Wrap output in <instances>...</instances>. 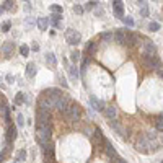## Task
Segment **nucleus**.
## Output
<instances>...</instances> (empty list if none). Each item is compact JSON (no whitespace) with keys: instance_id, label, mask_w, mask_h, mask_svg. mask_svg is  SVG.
I'll return each mask as SVG.
<instances>
[{"instance_id":"nucleus-1","label":"nucleus","mask_w":163,"mask_h":163,"mask_svg":"<svg viewBox=\"0 0 163 163\" xmlns=\"http://www.w3.org/2000/svg\"><path fill=\"white\" fill-rule=\"evenodd\" d=\"M51 136H52L51 126H36V139L41 147L51 142Z\"/></svg>"},{"instance_id":"nucleus-2","label":"nucleus","mask_w":163,"mask_h":163,"mask_svg":"<svg viewBox=\"0 0 163 163\" xmlns=\"http://www.w3.org/2000/svg\"><path fill=\"white\" fill-rule=\"evenodd\" d=\"M62 116L65 117L69 122H75V121H79V119H80V116H82V109H80V106L77 104V103H70L69 109L64 113Z\"/></svg>"},{"instance_id":"nucleus-3","label":"nucleus","mask_w":163,"mask_h":163,"mask_svg":"<svg viewBox=\"0 0 163 163\" xmlns=\"http://www.w3.org/2000/svg\"><path fill=\"white\" fill-rule=\"evenodd\" d=\"M142 62L147 69H160L161 67V62L157 57V54H144L142 55Z\"/></svg>"},{"instance_id":"nucleus-4","label":"nucleus","mask_w":163,"mask_h":163,"mask_svg":"<svg viewBox=\"0 0 163 163\" xmlns=\"http://www.w3.org/2000/svg\"><path fill=\"white\" fill-rule=\"evenodd\" d=\"M70 103H72V100H70V96H69V95H65V93H62V95L59 96V100L55 101V108L59 109V113H60V114H64V113H65V111L69 109Z\"/></svg>"},{"instance_id":"nucleus-5","label":"nucleus","mask_w":163,"mask_h":163,"mask_svg":"<svg viewBox=\"0 0 163 163\" xmlns=\"http://www.w3.org/2000/svg\"><path fill=\"white\" fill-rule=\"evenodd\" d=\"M52 116L47 111H36V126H51Z\"/></svg>"},{"instance_id":"nucleus-6","label":"nucleus","mask_w":163,"mask_h":163,"mask_svg":"<svg viewBox=\"0 0 163 163\" xmlns=\"http://www.w3.org/2000/svg\"><path fill=\"white\" fill-rule=\"evenodd\" d=\"M65 41L70 46H77L82 41V34L79 31H75V30H67L65 31Z\"/></svg>"},{"instance_id":"nucleus-7","label":"nucleus","mask_w":163,"mask_h":163,"mask_svg":"<svg viewBox=\"0 0 163 163\" xmlns=\"http://www.w3.org/2000/svg\"><path fill=\"white\" fill-rule=\"evenodd\" d=\"M136 148H137V152H140V153H148V152H150V145H148L147 136H142V137L137 140Z\"/></svg>"},{"instance_id":"nucleus-8","label":"nucleus","mask_w":163,"mask_h":163,"mask_svg":"<svg viewBox=\"0 0 163 163\" xmlns=\"http://www.w3.org/2000/svg\"><path fill=\"white\" fill-rule=\"evenodd\" d=\"M15 51V44H13L12 41H7L3 42V46H2V51H0V54H2V57L7 59L8 55H12V52Z\"/></svg>"},{"instance_id":"nucleus-9","label":"nucleus","mask_w":163,"mask_h":163,"mask_svg":"<svg viewBox=\"0 0 163 163\" xmlns=\"http://www.w3.org/2000/svg\"><path fill=\"white\" fill-rule=\"evenodd\" d=\"M113 10H114V17H116V18H122V17H124V5H122V0H114V2H113Z\"/></svg>"},{"instance_id":"nucleus-10","label":"nucleus","mask_w":163,"mask_h":163,"mask_svg":"<svg viewBox=\"0 0 163 163\" xmlns=\"http://www.w3.org/2000/svg\"><path fill=\"white\" fill-rule=\"evenodd\" d=\"M139 39H140V38L137 36V34H134V33H131V31L126 33V46H127V47H134V46L139 42Z\"/></svg>"},{"instance_id":"nucleus-11","label":"nucleus","mask_w":163,"mask_h":163,"mask_svg":"<svg viewBox=\"0 0 163 163\" xmlns=\"http://www.w3.org/2000/svg\"><path fill=\"white\" fill-rule=\"evenodd\" d=\"M103 148H104V153L108 155L111 160H114V158L117 157V153H116V150H114V147L111 145L109 140H104V147H103Z\"/></svg>"},{"instance_id":"nucleus-12","label":"nucleus","mask_w":163,"mask_h":163,"mask_svg":"<svg viewBox=\"0 0 163 163\" xmlns=\"http://www.w3.org/2000/svg\"><path fill=\"white\" fill-rule=\"evenodd\" d=\"M42 152H44V158L46 160H54V145L51 142L42 145Z\"/></svg>"},{"instance_id":"nucleus-13","label":"nucleus","mask_w":163,"mask_h":163,"mask_svg":"<svg viewBox=\"0 0 163 163\" xmlns=\"http://www.w3.org/2000/svg\"><path fill=\"white\" fill-rule=\"evenodd\" d=\"M103 111H104V116L108 117L109 121L116 119V116H117V108H116V106H106Z\"/></svg>"},{"instance_id":"nucleus-14","label":"nucleus","mask_w":163,"mask_h":163,"mask_svg":"<svg viewBox=\"0 0 163 163\" xmlns=\"http://www.w3.org/2000/svg\"><path fill=\"white\" fill-rule=\"evenodd\" d=\"M15 139H17V127L10 124L8 129H7V144H12Z\"/></svg>"},{"instance_id":"nucleus-15","label":"nucleus","mask_w":163,"mask_h":163,"mask_svg":"<svg viewBox=\"0 0 163 163\" xmlns=\"http://www.w3.org/2000/svg\"><path fill=\"white\" fill-rule=\"evenodd\" d=\"M90 104H91V108H93L95 111H101V109H104V108H106L104 103H103V101H100V100H96V96H93V95L90 96Z\"/></svg>"},{"instance_id":"nucleus-16","label":"nucleus","mask_w":163,"mask_h":163,"mask_svg":"<svg viewBox=\"0 0 163 163\" xmlns=\"http://www.w3.org/2000/svg\"><path fill=\"white\" fill-rule=\"evenodd\" d=\"M113 41H116L117 44H121V46H126V33L121 30L113 33Z\"/></svg>"},{"instance_id":"nucleus-17","label":"nucleus","mask_w":163,"mask_h":163,"mask_svg":"<svg viewBox=\"0 0 163 163\" xmlns=\"http://www.w3.org/2000/svg\"><path fill=\"white\" fill-rule=\"evenodd\" d=\"M144 54H157V46H155L152 41L145 39V42H144Z\"/></svg>"},{"instance_id":"nucleus-18","label":"nucleus","mask_w":163,"mask_h":163,"mask_svg":"<svg viewBox=\"0 0 163 163\" xmlns=\"http://www.w3.org/2000/svg\"><path fill=\"white\" fill-rule=\"evenodd\" d=\"M36 25H38V28L41 31H44V30H47V25H49V20L46 18V17H39L38 20H36Z\"/></svg>"},{"instance_id":"nucleus-19","label":"nucleus","mask_w":163,"mask_h":163,"mask_svg":"<svg viewBox=\"0 0 163 163\" xmlns=\"http://www.w3.org/2000/svg\"><path fill=\"white\" fill-rule=\"evenodd\" d=\"M34 75H36V64L30 62L26 65V77H28V79H33Z\"/></svg>"},{"instance_id":"nucleus-20","label":"nucleus","mask_w":163,"mask_h":163,"mask_svg":"<svg viewBox=\"0 0 163 163\" xmlns=\"http://www.w3.org/2000/svg\"><path fill=\"white\" fill-rule=\"evenodd\" d=\"M109 126H111V129H114V131L119 134V136H124V129L121 127V124H119L117 121H114V119H113V121L109 122Z\"/></svg>"},{"instance_id":"nucleus-21","label":"nucleus","mask_w":163,"mask_h":163,"mask_svg":"<svg viewBox=\"0 0 163 163\" xmlns=\"http://www.w3.org/2000/svg\"><path fill=\"white\" fill-rule=\"evenodd\" d=\"M46 62H47L51 67H55V65H57V59H55V55H54L52 52H47V54H46Z\"/></svg>"},{"instance_id":"nucleus-22","label":"nucleus","mask_w":163,"mask_h":163,"mask_svg":"<svg viewBox=\"0 0 163 163\" xmlns=\"http://www.w3.org/2000/svg\"><path fill=\"white\" fill-rule=\"evenodd\" d=\"M25 160H26V150H25V148H21V150H18V152H17L15 161H21V163H23Z\"/></svg>"},{"instance_id":"nucleus-23","label":"nucleus","mask_w":163,"mask_h":163,"mask_svg":"<svg viewBox=\"0 0 163 163\" xmlns=\"http://www.w3.org/2000/svg\"><path fill=\"white\" fill-rule=\"evenodd\" d=\"M15 103H17V104H23V103H26V93H23V91H20V93H17Z\"/></svg>"},{"instance_id":"nucleus-24","label":"nucleus","mask_w":163,"mask_h":163,"mask_svg":"<svg viewBox=\"0 0 163 163\" xmlns=\"http://www.w3.org/2000/svg\"><path fill=\"white\" fill-rule=\"evenodd\" d=\"M155 127H157V131L163 132V114L160 117H157V121H155Z\"/></svg>"},{"instance_id":"nucleus-25","label":"nucleus","mask_w":163,"mask_h":163,"mask_svg":"<svg viewBox=\"0 0 163 163\" xmlns=\"http://www.w3.org/2000/svg\"><path fill=\"white\" fill-rule=\"evenodd\" d=\"M158 30H160V23H158V21H152V23L148 25V31L155 33V31H158Z\"/></svg>"},{"instance_id":"nucleus-26","label":"nucleus","mask_w":163,"mask_h":163,"mask_svg":"<svg viewBox=\"0 0 163 163\" xmlns=\"http://www.w3.org/2000/svg\"><path fill=\"white\" fill-rule=\"evenodd\" d=\"M69 72H70V77H72V79H79V69H77L75 65H72L69 69Z\"/></svg>"},{"instance_id":"nucleus-27","label":"nucleus","mask_w":163,"mask_h":163,"mask_svg":"<svg viewBox=\"0 0 163 163\" xmlns=\"http://www.w3.org/2000/svg\"><path fill=\"white\" fill-rule=\"evenodd\" d=\"M20 54L23 55V57H28V54H30V47H28L26 44H23L20 47Z\"/></svg>"},{"instance_id":"nucleus-28","label":"nucleus","mask_w":163,"mask_h":163,"mask_svg":"<svg viewBox=\"0 0 163 163\" xmlns=\"http://www.w3.org/2000/svg\"><path fill=\"white\" fill-rule=\"evenodd\" d=\"M70 59H72V62H79L80 60V52L79 51H72V54H70Z\"/></svg>"},{"instance_id":"nucleus-29","label":"nucleus","mask_w":163,"mask_h":163,"mask_svg":"<svg viewBox=\"0 0 163 163\" xmlns=\"http://www.w3.org/2000/svg\"><path fill=\"white\" fill-rule=\"evenodd\" d=\"M49 10H51L52 13H60V15H62V7L60 5H51V7H49Z\"/></svg>"},{"instance_id":"nucleus-30","label":"nucleus","mask_w":163,"mask_h":163,"mask_svg":"<svg viewBox=\"0 0 163 163\" xmlns=\"http://www.w3.org/2000/svg\"><path fill=\"white\" fill-rule=\"evenodd\" d=\"M10 28H12V23H10V21H5V23H2V31H3V33H8Z\"/></svg>"},{"instance_id":"nucleus-31","label":"nucleus","mask_w":163,"mask_h":163,"mask_svg":"<svg viewBox=\"0 0 163 163\" xmlns=\"http://www.w3.org/2000/svg\"><path fill=\"white\" fill-rule=\"evenodd\" d=\"M103 41H113V33H103L100 36Z\"/></svg>"},{"instance_id":"nucleus-32","label":"nucleus","mask_w":163,"mask_h":163,"mask_svg":"<svg viewBox=\"0 0 163 163\" xmlns=\"http://www.w3.org/2000/svg\"><path fill=\"white\" fill-rule=\"evenodd\" d=\"M10 8H13V0H5L3 10H10Z\"/></svg>"},{"instance_id":"nucleus-33","label":"nucleus","mask_w":163,"mask_h":163,"mask_svg":"<svg viewBox=\"0 0 163 163\" xmlns=\"http://www.w3.org/2000/svg\"><path fill=\"white\" fill-rule=\"evenodd\" d=\"M121 20L124 21V23H126L127 26H134V20H132V18H129V17H122Z\"/></svg>"},{"instance_id":"nucleus-34","label":"nucleus","mask_w":163,"mask_h":163,"mask_svg":"<svg viewBox=\"0 0 163 163\" xmlns=\"http://www.w3.org/2000/svg\"><path fill=\"white\" fill-rule=\"evenodd\" d=\"M74 12L77 13V15H83V7H80V5H74Z\"/></svg>"},{"instance_id":"nucleus-35","label":"nucleus","mask_w":163,"mask_h":163,"mask_svg":"<svg viewBox=\"0 0 163 163\" xmlns=\"http://www.w3.org/2000/svg\"><path fill=\"white\" fill-rule=\"evenodd\" d=\"M17 121H18V126H20V127L25 126V117H23V114H18V116H17Z\"/></svg>"},{"instance_id":"nucleus-36","label":"nucleus","mask_w":163,"mask_h":163,"mask_svg":"<svg viewBox=\"0 0 163 163\" xmlns=\"http://www.w3.org/2000/svg\"><path fill=\"white\" fill-rule=\"evenodd\" d=\"M140 15H142V17H148V8H147V5H142V8H140Z\"/></svg>"},{"instance_id":"nucleus-37","label":"nucleus","mask_w":163,"mask_h":163,"mask_svg":"<svg viewBox=\"0 0 163 163\" xmlns=\"http://www.w3.org/2000/svg\"><path fill=\"white\" fill-rule=\"evenodd\" d=\"M96 7V2H88L87 5H85V10H93Z\"/></svg>"},{"instance_id":"nucleus-38","label":"nucleus","mask_w":163,"mask_h":163,"mask_svg":"<svg viewBox=\"0 0 163 163\" xmlns=\"http://www.w3.org/2000/svg\"><path fill=\"white\" fill-rule=\"evenodd\" d=\"M5 80L8 82V83H13V80H15V77H13V75H10V74H8V75L5 77Z\"/></svg>"},{"instance_id":"nucleus-39","label":"nucleus","mask_w":163,"mask_h":163,"mask_svg":"<svg viewBox=\"0 0 163 163\" xmlns=\"http://www.w3.org/2000/svg\"><path fill=\"white\" fill-rule=\"evenodd\" d=\"M59 83L62 85V87H64V88H67V87H69V85H67V82H65V80H64V79H62V77H59Z\"/></svg>"},{"instance_id":"nucleus-40","label":"nucleus","mask_w":163,"mask_h":163,"mask_svg":"<svg viewBox=\"0 0 163 163\" xmlns=\"http://www.w3.org/2000/svg\"><path fill=\"white\" fill-rule=\"evenodd\" d=\"M103 13H104V10H103V8H101V10H100V8H98V10H96V15H98V17H101V15H103Z\"/></svg>"},{"instance_id":"nucleus-41","label":"nucleus","mask_w":163,"mask_h":163,"mask_svg":"<svg viewBox=\"0 0 163 163\" xmlns=\"http://www.w3.org/2000/svg\"><path fill=\"white\" fill-rule=\"evenodd\" d=\"M3 12V7H0V13H2Z\"/></svg>"},{"instance_id":"nucleus-42","label":"nucleus","mask_w":163,"mask_h":163,"mask_svg":"<svg viewBox=\"0 0 163 163\" xmlns=\"http://www.w3.org/2000/svg\"><path fill=\"white\" fill-rule=\"evenodd\" d=\"M25 2H28V0H25Z\"/></svg>"},{"instance_id":"nucleus-43","label":"nucleus","mask_w":163,"mask_h":163,"mask_svg":"<svg viewBox=\"0 0 163 163\" xmlns=\"http://www.w3.org/2000/svg\"><path fill=\"white\" fill-rule=\"evenodd\" d=\"M161 163H163V160H161Z\"/></svg>"}]
</instances>
